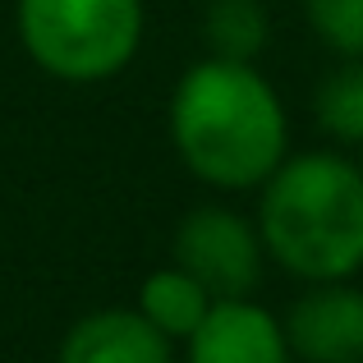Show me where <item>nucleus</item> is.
<instances>
[{
    "label": "nucleus",
    "instance_id": "nucleus-2",
    "mask_svg": "<svg viewBox=\"0 0 363 363\" xmlns=\"http://www.w3.org/2000/svg\"><path fill=\"white\" fill-rule=\"evenodd\" d=\"M267 262L299 285L354 281L363 272V170L340 147L290 152L257 184Z\"/></svg>",
    "mask_w": 363,
    "mask_h": 363
},
{
    "label": "nucleus",
    "instance_id": "nucleus-8",
    "mask_svg": "<svg viewBox=\"0 0 363 363\" xmlns=\"http://www.w3.org/2000/svg\"><path fill=\"white\" fill-rule=\"evenodd\" d=\"M198 9H203L198 14L203 55L257 65L262 51L272 46V9H267V0H203Z\"/></svg>",
    "mask_w": 363,
    "mask_h": 363
},
{
    "label": "nucleus",
    "instance_id": "nucleus-11",
    "mask_svg": "<svg viewBox=\"0 0 363 363\" xmlns=\"http://www.w3.org/2000/svg\"><path fill=\"white\" fill-rule=\"evenodd\" d=\"M313 42L336 60L363 55V0H299Z\"/></svg>",
    "mask_w": 363,
    "mask_h": 363
},
{
    "label": "nucleus",
    "instance_id": "nucleus-1",
    "mask_svg": "<svg viewBox=\"0 0 363 363\" xmlns=\"http://www.w3.org/2000/svg\"><path fill=\"white\" fill-rule=\"evenodd\" d=\"M166 133L179 166L212 194H257L290 157V111L257 65L203 55L175 79Z\"/></svg>",
    "mask_w": 363,
    "mask_h": 363
},
{
    "label": "nucleus",
    "instance_id": "nucleus-10",
    "mask_svg": "<svg viewBox=\"0 0 363 363\" xmlns=\"http://www.w3.org/2000/svg\"><path fill=\"white\" fill-rule=\"evenodd\" d=\"M313 124L336 147H363V55L336 60L313 83Z\"/></svg>",
    "mask_w": 363,
    "mask_h": 363
},
{
    "label": "nucleus",
    "instance_id": "nucleus-9",
    "mask_svg": "<svg viewBox=\"0 0 363 363\" xmlns=\"http://www.w3.org/2000/svg\"><path fill=\"white\" fill-rule=\"evenodd\" d=\"M212 303H216L212 294H207L189 272H179L175 262L147 272L143 285H138V294H133V308H138L166 340H175V345H184L189 331L207 318Z\"/></svg>",
    "mask_w": 363,
    "mask_h": 363
},
{
    "label": "nucleus",
    "instance_id": "nucleus-5",
    "mask_svg": "<svg viewBox=\"0 0 363 363\" xmlns=\"http://www.w3.org/2000/svg\"><path fill=\"white\" fill-rule=\"evenodd\" d=\"M294 363H363V285H303L281 313Z\"/></svg>",
    "mask_w": 363,
    "mask_h": 363
},
{
    "label": "nucleus",
    "instance_id": "nucleus-12",
    "mask_svg": "<svg viewBox=\"0 0 363 363\" xmlns=\"http://www.w3.org/2000/svg\"><path fill=\"white\" fill-rule=\"evenodd\" d=\"M354 161H359V170H363V147H359V157H354Z\"/></svg>",
    "mask_w": 363,
    "mask_h": 363
},
{
    "label": "nucleus",
    "instance_id": "nucleus-3",
    "mask_svg": "<svg viewBox=\"0 0 363 363\" xmlns=\"http://www.w3.org/2000/svg\"><path fill=\"white\" fill-rule=\"evenodd\" d=\"M14 37L55 83L97 88L138 60L147 37L143 0H14Z\"/></svg>",
    "mask_w": 363,
    "mask_h": 363
},
{
    "label": "nucleus",
    "instance_id": "nucleus-13",
    "mask_svg": "<svg viewBox=\"0 0 363 363\" xmlns=\"http://www.w3.org/2000/svg\"><path fill=\"white\" fill-rule=\"evenodd\" d=\"M198 5H203V0H198Z\"/></svg>",
    "mask_w": 363,
    "mask_h": 363
},
{
    "label": "nucleus",
    "instance_id": "nucleus-6",
    "mask_svg": "<svg viewBox=\"0 0 363 363\" xmlns=\"http://www.w3.org/2000/svg\"><path fill=\"white\" fill-rule=\"evenodd\" d=\"M184 363H294L281 313L257 299H216L189 331Z\"/></svg>",
    "mask_w": 363,
    "mask_h": 363
},
{
    "label": "nucleus",
    "instance_id": "nucleus-4",
    "mask_svg": "<svg viewBox=\"0 0 363 363\" xmlns=\"http://www.w3.org/2000/svg\"><path fill=\"white\" fill-rule=\"evenodd\" d=\"M170 262L212 299H253L267 276V248L248 212L230 203H198L170 235Z\"/></svg>",
    "mask_w": 363,
    "mask_h": 363
},
{
    "label": "nucleus",
    "instance_id": "nucleus-7",
    "mask_svg": "<svg viewBox=\"0 0 363 363\" xmlns=\"http://www.w3.org/2000/svg\"><path fill=\"white\" fill-rule=\"evenodd\" d=\"M55 363H175V340H166L138 308H92L65 327Z\"/></svg>",
    "mask_w": 363,
    "mask_h": 363
}]
</instances>
